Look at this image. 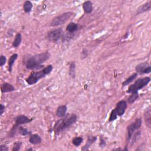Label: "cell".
<instances>
[{"instance_id": "f1b7e54d", "label": "cell", "mask_w": 151, "mask_h": 151, "mask_svg": "<svg viewBox=\"0 0 151 151\" xmlns=\"http://www.w3.org/2000/svg\"><path fill=\"white\" fill-rule=\"evenodd\" d=\"M22 143L21 141H17L15 142L12 146V151H19L21 149V147L22 146Z\"/></svg>"}, {"instance_id": "d6986e66", "label": "cell", "mask_w": 151, "mask_h": 151, "mask_svg": "<svg viewBox=\"0 0 151 151\" xmlns=\"http://www.w3.org/2000/svg\"><path fill=\"white\" fill-rule=\"evenodd\" d=\"M18 54H16V53H14L10 56V57L8 60V71L9 73L12 72L13 65L15 63L17 59L18 58Z\"/></svg>"}, {"instance_id": "277c9868", "label": "cell", "mask_w": 151, "mask_h": 151, "mask_svg": "<svg viewBox=\"0 0 151 151\" xmlns=\"http://www.w3.org/2000/svg\"><path fill=\"white\" fill-rule=\"evenodd\" d=\"M150 81V77H145L143 78H140L137 79L134 83L130 85L128 87L126 93H132L134 91H138L145 86H146Z\"/></svg>"}, {"instance_id": "30bf717a", "label": "cell", "mask_w": 151, "mask_h": 151, "mask_svg": "<svg viewBox=\"0 0 151 151\" xmlns=\"http://www.w3.org/2000/svg\"><path fill=\"white\" fill-rule=\"evenodd\" d=\"M32 120H33V119H30L28 117H27V116L24 115V114L18 115L14 118L15 124L17 126H21L22 124L29 123L31 122H32Z\"/></svg>"}, {"instance_id": "7c38bea8", "label": "cell", "mask_w": 151, "mask_h": 151, "mask_svg": "<svg viewBox=\"0 0 151 151\" xmlns=\"http://www.w3.org/2000/svg\"><path fill=\"white\" fill-rule=\"evenodd\" d=\"M143 116L146 126L149 128H151V108L150 106L147 107L143 113Z\"/></svg>"}, {"instance_id": "5bb4252c", "label": "cell", "mask_w": 151, "mask_h": 151, "mask_svg": "<svg viewBox=\"0 0 151 151\" xmlns=\"http://www.w3.org/2000/svg\"><path fill=\"white\" fill-rule=\"evenodd\" d=\"M97 140V137L94 136H88L87 137V142L86 143V144L83 146V147L81 148V150L82 151H86V150H88V149L90 148V147L91 146L92 144H93Z\"/></svg>"}, {"instance_id": "9a60e30c", "label": "cell", "mask_w": 151, "mask_h": 151, "mask_svg": "<svg viewBox=\"0 0 151 151\" xmlns=\"http://www.w3.org/2000/svg\"><path fill=\"white\" fill-rule=\"evenodd\" d=\"M67 111V107L66 105L59 106L55 111V114L58 117H64L66 116Z\"/></svg>"}, {"instance_id": "4dcf8cb0", "label": "cell", "mask_w": 151, "mask_h": 151, "mask_svg": "<svg viewBox=\"0 0 151 151\" xmlns=\"http://www.w3.org/2000/svg\"><path fill=\"white\" fill-rule=\"evenodd\" d=\"M6 62V58L5 55L1 54L0 56V66L2 67Z\"/></svg>"}, {"instance_id": "52a82bcc", "label": "cell", "mask_w": 151, "mask_h": 151, "mask_svg": "<svg viewBox=\"0 0 151 151\" xmlns=\"http://www.w3.org/2000/svg\"><path fill=\"white\" fill-rule=\"evenodd\" d=\"M64 32L61 28H56L48 31L46 35L48 41L52 42H56L63 38Z\"/></svg>"}, {"instance_id": "ffe728a7", "label": "cell", "mask_w": 151, "mask_h": 151, "mask_svg": "<svg viewBox=\"0 0 151 151\" xmlns=\"http://www.w3.org/2000/svg\"><path fill=\"white\" fill-rule=\"evenodd\" d=\"M21 41H22V35H21V34L20 32H18L15 35V39L13 41L12 44V46L14 48H17V47H18L20 45V44L21 43Z\"/></svg>"}, {"instance_id": "4fadbf2b", "label": "cell", "mask_w": 151, "mask_h": 151, "mask_svg": "<svg viewBox=\"0 0 151 151\" xmlns=\"http://www.w3.org/2000/svg\"><path fill=\"white\" fill-rule=\"evenodd\" d=\"M15 90V87L12 84L9 83L5 82V83H2L1 86V91L2 93L12 92Z\"/></svg>"}, {"instance_id": "4316f807", "label": "cell", "mask_w": 151, "mask_h": 151, "mask_svg": "<svg viewBox=\"0 0 151 151\" xmlns=\"http://www.w3.org/2000/svg\"><path fill=\"white\" fill-rule=\"evenodd\" d=\"M83 142V138L81 136L75 137L72 140V143L74 146L78 147Z\"/></svg>"}, {"instance_id": "e0dca14e", "label": "cell", "mask_w": 151, "mask_h": 151, "mask_svg": "<svg viewBox=\"0 0 151 151\" xmlns=\"http://www.w3.org/2000/svg\"><path fill=\"white\" fill-rule=\"evenodd\" d=\"M29 142L32 145H38L42 142V139L37 134H31L29 138Z\"/></svg>"}, {"instance_id": "e575fe53", "label": "cell", "mask_w": 151, "mask_h": 151, "mask_svg": "<svg viewBox=\"0 0 151 151\" xmlns=\"http://www.w3.org/2000/svg\"><path fill=\"white\" fill-rule=\"evenodd\" d=\"M5 111V106L2 104H0V116H2Z\"/></svg>"}, {"instance_id": "cb8c5ba5", "label": "cell", "mask_w": 151, "mask_h": 151, "mask_svg": "<svg viewBox=\"0 0 151 151\" xmlns=\"http://www.w3.org/2000/svg\"><path fill=\"white\" fill-rule=\"evenodd\" d=\"M69 76L73 78H74L76 77V63L74 61H72L70 63L69 65V71H68Z\"/></svg>"}, {"instance_id": "3957f363", "label": "cell", "mask_w": 151, "mask_h": 151, "mask_svg": "<svg viewBox=\"0 0 151 151\" xmlns=\"http://www.w3.org/2000/svg\"><path fill=\"white\" fill-rule=\"evenodd\" d=\"M53 70V66L49 64L42 70L38 71H32L29 76L25 79L28 85H33L36 84L40 79L45 77L51 73Z\"/></svg>"}, {"instance_id": "6da1fadb", "label": "cell", "mask_w": 151, "mask_h": 151, "mask_svg": "<svg viewBox=\"0 0 151 151\" xmlns=\"http://www.w3.org/2000/svg\"><path fill=\"white\" fill-rule=\"evenodd\" d=\"M51 57L49 52L45 51L29 57L26 61L25 67L28 70H37L43 67V63L48 61Z\"/></svg>"}, {"instance_id": "1f68e13d", "label": "cell", "mask_w": 151, "mask_h": 151, "mask_svg": "<svg viewBox=\"0 0 151 151\" xmlns=\"http://www.w3.org/2000/svg\"><path fill=\"white\" fill-rule=\"evenodd\" d=\"M88 56V51L86 48H83L81 52V58L84 59Z\"/></svg>"}, {"instance_id": "484cf974", "label": "cell", "mask_w": 151, "mask_h": 151, "mask_svg": "<svg viewBox=\"0 0 151 151\" xmlns=\"http://www.w3.org/2000/svg\"><path fill=\"white\" fill-rule=\"evenodd\" d=\"M141 131L140 130H137L136 132H134L133 133V134L132 135L131 139H130V140H131V142H130V146H132L136 142H137V140L139 139V137H140L141 136Z\"/></svg>"}, {"instance_id": "2e32d148", "label": "cell", "mask_w": 151, "mask_h": 151, "mask_svg": "<svg viewBox=\"0 0 151 151\" xmlns=\"http://www.w3.org/2000/svg\"><path fill=\"white\" fill-rule=\"evenodd\" d=\"M83 9L86 14H90L93 11V4L90 1H86L82 4Z\"/></svg>"}, {"instance_id": "44dd1931", "label": "cell", "mask_w": 151, "mask_h": 151, "mask_svg": "<svg viewBox=\"0 0 151 151\" xmlns=\"http://www.w3.org/2000/svg\"><path fill=\"white\" fill-rule=\"evenodd\" d=\"M138 74L137 73H134L133 74H132V75H130L127 78H126L123 83H122V86L123 87H125L127 85H129L130 83H131L132 82H133L137 77Z\"/></svg>"}, {"instance_id": "d590c367", "label": "cell", "mask_w": 151, "mask_h": 151, "mask_svg": "<svg viewBox=\"0 0 151 151\" xmlns=\"http://www.w3.org/2000/svg\"><path fill=\"white\" fill-rule=\"evenodd\" d=\"M27 150H28V151H29V150H33V149H32V148H29V149H28Z\"/></svg>"}, {"instance_id": "7a4b0ae2", "label": "cell", "mask_w": 151, "mask_h": 151, "mask_svg": "<svg viewBox=\"0 0 151 151\" xmlns=\"http://www.w3.org/2000/svg\"><path fill=\"white\" fill-rule=\"evenodd\" d=\"M77 119L78 117L77 114L72 113L62 117L61 119H59L55 123L52 129L55 134L58 135L65 130L68 129L76 123Z\"/></svg>"}, {"instance_id": "f546056e", "label": "cell", "mask_w": 151, "mask_h": 151, "mask_svg": "<svg viewBox=\"0 0 151 151\" xmlns=\"http://www.w3.org/2000/svg\"><path fill=\"white\" fill-rule=\"evenodd\" d=\"M117 118V116L116 115V114L114 113V111L112 110L111 113H110V116L109 117V122H113L115 120H116Z\"/></svg>"}, {"instance_id": "83f0119b", "label": "cell", "mask_w": 151, "mask_h": 151, "mask_svg": "<svg viewBox=\"0 0 151 151\" xmlns=\"http://www.w3.org/2000/svg\"><path fill=\"white\" fill-rule=\"evenodd\" d=\"M18 126H16L15 124H14L12 126V129L8 133L9 137H14L15 136V134H17V132H18Z\"/></svg>"}, {"instance_id": "7402d4cb", "label": "cell", "mask_w": 151, "mask_h": 151, "mask_svg": "<svg viewBox=\"0 0 151 151\" xmlns=\"http://www.w3.org/2000/svg\"><path fill=\"white\" fill-rule=\"evenodd\" d=\"M131 94L127 99V103L129 104L133 103L136 100H137L139 97L138 91H134L130 93Z\"/></svg>"}, {"instance_id": "8fae6325", "label": "cell", "mask_w": 151, "mask_h": 151, "mask_svg": "<svg viewBox=\"0 0 151 151\" xmlns=\"http://www.w3.org/2000/svg\"><path fill=\"white\" fill-rule=\"evenodd\" d=\"M151 8V1H149L143 5H140L135 12V15H138L139 14H143L144 12L149 11Z\"/></svg>"}, {"instance_id": "5b68a950", "label": "cell", "mask_w": 151, "mask_h": 151, "mask_svg": "<svg viewBox=\"0 0 151 151\" xmlns=\"http://www.w3.org/2000/svg\"><path fill=\"white\" fill-rule=\"evenodd\" d=\"M142 124V119L139 117L136 119V120L131 123L127 127V142H126V148L124 149L125 150H127V145L129 144V143L130 141V139L132 136V135L133 134V133L137 130H139L140 129V127H141Z\"/></svg>"}, {"instance_id": "ac0fdd59", "label": "cell", "mask_w": 151, "mask_h": 151, "mask_svg": "<svg viewBox=\"0 0 151 151\" xmlns=\"http://www.w3.org/2000/svg\"><path fill=\"white\" fill-rule=\"evenodd\" d=\"M78 29H79L78 24L76 22H70L66 27L67 31L70 34H73V33L77 32Z\"/></svg>"}, {"instance_id": "8992f818", "label": "cell", "mask_w": 151, "mask_h": 151, "mask_svg": "<svg viewBox=\"0 0 151 151\" xmlns=\"http://www.w3.org/2000/svg\"><path fill=\"white\" fill-rule=\"evenodd\" d=\"M74 15V13L71 11L65 12L64 13H62L61 14L53 18V19L50 22V27H57L61 25L64 24L68 20L70 19V18H71Z\"/></svg>"}, {"instance_id": "ba28073f", "label": "cell", "mask_w": 151, "mask_h": 151, "mask_svg": "<svg viewBox=\"0 0 151 151\" xmlns=\"http://www.w3.org/2000/svg\"><path fill=\"white\" fill-rule=\"evenodd\" d=\"M127 107V102L126 100H120L117 103L116 107L113 110L116 114L117 117L122 116Z\"/></svg>"}, {"instance_id": "d6a6232c", "label": "cell", "mask_w": 151, "mask_h": 151, "mask_svg": "<svg viewBox=\"0 0 151 151\" xmlns=\"http://www.w3.org/2000/svg\"><path fill=\"white\" fill-rule=\"evenodd\" d=\"M99 145L100 147H104L106 146V140L102 137H100V142H99Z\"/></svg>"}, {"instance_id": "d4e9b609", "label": "cell", "mask_w": 151, "mask_h": 151, "mask_svg": "<svg viewBox=\"0 0 151 151\" xmlns=\"http://www.w3.org/2000/svg\"><path fill=\"white\" fill-rule=\"evenodd\" d=\"M18 133L24 136H27V135H31L32 134L31 131L21 126H19L18 127Z\"/></svg>"}, {"instance_id": "836d02e7", "label": "cell", "mask_w": 151, "mask_h": 151, "mask_svg": "<svg viewBox=\"0 0 151 151\" xmlns=\"http://www.w3.org/2000/svg\"><path fill=\"white\" fill-rule=\"evenodd\" d=\"M0 150L1 151H8L9 149H8V147L6 145H1L0 146Z\"/></svg>"}, {"instance_id": "603a6c76", "label": "cell", "mask_w": 151, "mask_h": 151, "mask_svg": "<svg viewBox=\"0 0 151 151\" xmlns=\"http://www.w3.org/2000/svg\"><path fill=\"white\" fill-rule=\"evenodd\" d=\"M33 7V5L30 1H26L23 4V9L25 13H29Z\"/></svg>"}, {"instance_id": "9c48e42d", "label": "cell", "mask_w": 151, "mask_h": 151, "mask_svg": "<svg viewBox=\"0 0 151 151\" xmlns=\"http://www.w3.org/2000/svg\"><path fill=\"white\" fill-rule=\"evenodd\" d=\"M135 70L137 74H149L151 72V66L147 62L139 63L135 67Z\"/></svg>"}]
</instances>
